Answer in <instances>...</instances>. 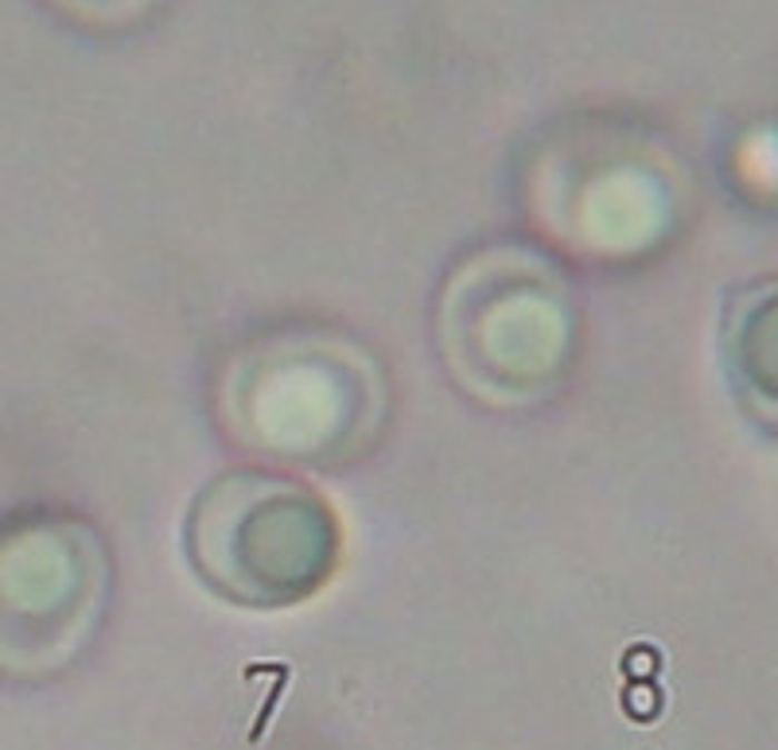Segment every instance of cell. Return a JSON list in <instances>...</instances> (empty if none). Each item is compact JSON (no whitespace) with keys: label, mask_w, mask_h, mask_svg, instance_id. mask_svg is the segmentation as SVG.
I'll return each instance as SVG.
<instances>
[{"label":"cell","mask_w":778,"mask_h":750,"mask_svg":"<svg viewBox=\"0 0 778 750\" xmlns=\"http://www.w3.org/2000/svg\"><path fill=\"white\" fill-rule=\"evenodd\" d=\"M288 677H293V669H288V665H277V684H273V692H269V697H265L262 712H257L254 728H249V743H257V739H262V736H265V728H269L273 712H277L280 697H285V689H288Z\"/></svg>","instance_id":"1"}]
</instances>
